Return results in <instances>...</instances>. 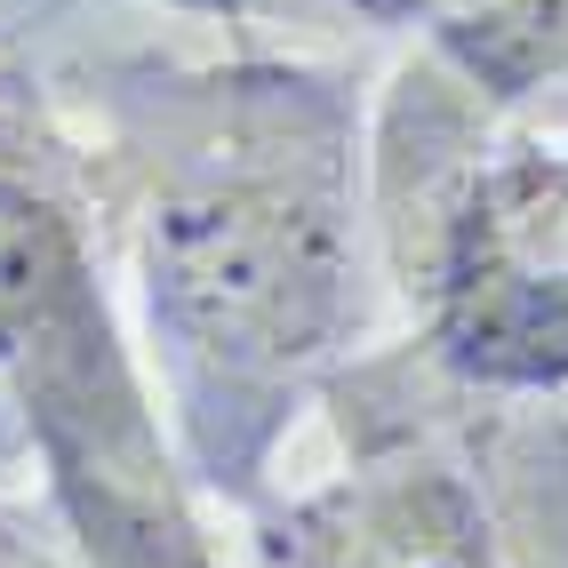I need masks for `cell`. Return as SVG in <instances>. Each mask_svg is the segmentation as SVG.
<instances>
[{
  "label": "cell",
  "instance_id": "obj_1",
  "mask_svg": "<svg viewBox=\"0 0 568 568\" xmlns=\"http://www.w3.org/2000/svg\"><path fill=\"white\" fill-rule=\"evenodd\" d=\"M72 144L89 216L121 241L169 448L193 488L264 497L273 448L361 336L368 136L345 72L296 57H104Z\"/></svg>",
  "mask_w": 568,
  "mask_h": 568
},
{
  "label": "cell",
  "instance_id": "obj_2",
  "mask_svg": "<svg viewBox=\"0 0 568 568\" xmlns=\"http://www.w3.org/2000/svg\"><path fill=\"white\" fill-rule=\"evenodd\" d=\"M368 169L416 361L465 400L568 393V144L416 57L385 97Z\"/></svg>",
  "mask_w": 568,
  "mask_h": 568
},
{
  "label": "cell",
  "instance_id": "obj_3",
  "mask_svg": "<svg viewBox=\"0 0 568 568\" xmlns=\"http://www.w3.org/2000/svg\"><path fill=\"white\" fill-rule=\"evenodd\" d=\"M153 425V385L136 376L97 273L72 136L0 112V457H57Z\"/></svg>",
  "mask_w": 568,
  "mask_h": 568
},
{
  "label": "cell",
  "instance_id": "obj_4",
  "mask_svg": "<svg viewBox=\"0 0 568 568\" xmlns=\"http://www.w3.org/2000/svg\"><path fill=\"white\" fill-rule=\"evenodd\" d=\"M256 568H505V537L465 448L408 416L368 433L353 473L264 513Z\"/></svg>",
  "mask_w": 568,
  "mask_h": 568
},
{
  "label": "cell",
  "instance_id": "obj_5",
  "mask_svg": "<svg viewBox=\"0 0 568 568\" xmlns=\"http://www.w3.org/2000/svg\"><path fill=\"white\" fill-rule=\"evenodd\" d=\"M41 473L64 505L81 568H224L193 513V480H184L169 433L57 448V457H41Z\"/></svg>",
  "mask_w": 568,
  "mask_h": 568
},
{
  "label": "cell",
  "instance_id": "obj_6",
  "mask_svg": "<svg viewBox=\"0 0 568 568\" xmlns=\"http://www.w3.org/2000/svg\"><path fill=\"white\" fill-rule=\"evenodd\" d=\"M457 81L520 129L568 136V0H473L433 24V49Z\"/></svg>",
  "mask_w": 568,
  "mask_h": 568
},
{
  "label": "cell",
  "instance_id": "obj_7",
  "mask_svg": "<svg viewBox=\"0 0 568 568\" xmlns=\"http://www.w3.org/2000/svg\"><path fill=\"white\" fill-rule=\"evenodd\" d=\"M241 9H281V0H241ZM328 9H353L368 24H448V17H465L473 0H328Z\"/></svg>",
  "mask_w": 568,
  "mask_h": 568
}]
</instances>
